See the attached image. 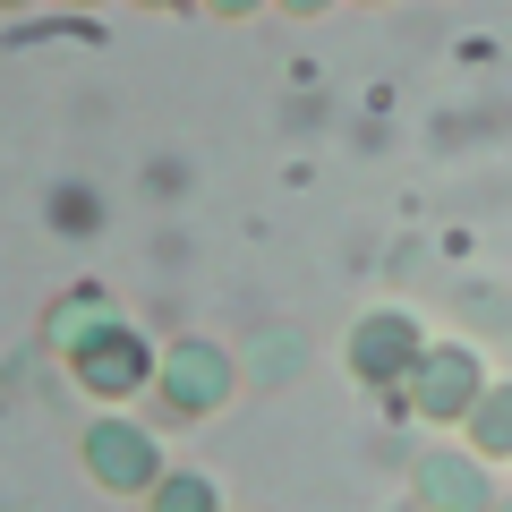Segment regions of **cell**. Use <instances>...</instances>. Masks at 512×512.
<instances>
[{"instance_id": "obj_1", "label": "cell", "mask_w": 512, "mask_h": 512, "mask_svg": "<svg viewBox=\"0 0 512 512\" xmlns=\"http://www.w3.org/2000/svg\"><path fill=\"white\" fill-rule=\"evenodd\" d=\"M77 461H86V478L103 495H137L146 504L154 487H163V444H154V427H137L128 410H94L86 427H77Z\"/></svg>"}, {"instance_id": "obj_2", "label": "cell", "mask_w": 512, "mask_h": 512, "mask_svg": "<svg viewBox=\"0 0 512 512\" xmlns=\"http://www.w3.org/2000/svg\"><path fill=\"white\" fill-rule=\"evenodd\" d=\"M231 393H239V350L205 342V333L163 342V376H154V402H163V419L197 427V419H214V410H231Z\"/></svg>"}, {"instance_id": "obj_3", "label": "cell", "mask_w": 512, "mask_h": 512, "mask_svg": "<svg viewBox=\"0 0 512 512\" xmlns=\"http://www.w3.org/2000/svg\"><path fill=\"white\" fill-rule=\"evenodd\" d=\"M154 376H163V350L146 342V325H128V316L103 325L86 350H69V384L103 410H128L137 393H154Z\"/></svg>"}, {"instance_id": "obj_4", "label": "cell", "mask_w": 512, "mask_h": 512, "mask_svg": "<svg viewBox=\"0 0 512 512\" xmlns=\"http://www.w3.org/2000/svg\"><path fill=\"white\" fill-rule=\"evenodd\" d=\"M487 384H495V376H487V359H478L470 342H427L402 393H410V410H419L427 427H461V419L478 410V393H487Z\"/></svg>"}, {"instance_id": "obj_5", "label": "cell", "mask_w": 512, "mask_h": 512, "mask_svg": "<svg viewBox=\"0 0 512 512\" xmlns=\"http://www.w3.org/2000/svg\"><path fill=\"white\" fill-rule=\"evenodd\" d=\"M419 350H427V333H419V316H410V308H367L359 325H350L342 359H350V376H359V384L402 393L410 367H419Z\"/></svg>"}, {"instance_id": "obj_6", "label": "cell", "mask_w": 512, "mask_h": 512, "mask_svg": "<svg viewBox=\"0 0 512 512\" xmlns=\"http://www.w3.org/2000/svg\"><path fill=\"white\" fill-rule=\"evenodd\" d=\"M410 487H419V512H495V461H478L470 444H436V453H419V470H410Z\"/></svg>"}, {"instance_id": "obj_7", "label": "cell", "mask_w": 512, "mask_h": 512, "mask_svg": "<svg viewBox=\"0 0 512 512\" xmlns=\"http://www.w3.org/2000/svg\"><path fill=\"white\" fill-rule=\"evenodd\" d=\"M103 325H120V308H111V299L94 291V282H86V291H60L52 308H43V342H52L60 359H69V350H86Z\"/></svg>"}, {"instance_id": "obj_8", "label": "cell", "mask_w": 512, "mask_h": 512, "mask_svg": "<svg viewBox=\"0 0 512 512\" xmlns=\"http://www.w3.org/2000/svg\"><path fill=\"white\" fill-rule=\"evenodd\" d=\"M461 436H470L478 461H512V376H495L487 393H478V410L461 419Z\"/></svg>"}, {"instance_id": "obj_9", "label": "cell", "mask_w": 512, "mask_h": 512, "mask_svg": "<svg viewBox=\"0 0 512 512\" xmlns=\"http://www.w3.org/2000/svg\"><path fill=\"white\" fill-rule=\"evenodd\" d=\"M146 512H222V487H214L205 470H180V461H171L163 487L146 495Z\"/></svg>"}, {"instance_id": "obj_10", "label": "cell", "mask_w": 512, "mask_h": 512, "mask_svg": "<svg viewBox=\"0 0 512 512\" xmlns=\"http://www.w3.org/2000/svg\"><path fill=\"white\" fill-rule=\"evenodd\" d=\"M299 359H308L299 333H274V325H265V333L248 342V367H256V376H299Z\"/></svg>"}, {"instance_id": "obj_11", "label": "cell", "mask_w": 512, "mask_h": 512, "mask_svg": "<svg viewBox=\"0 0 512 512\" xmlns=\"http://www.w3.org/2000/svg\"><path fill=\"white\" fill-rule=\"evenodd\" d=\"M205 18H256V9H265V0H197Z\"/></svg>"}, {"instance_id": "obj_12", "label": "cell", "mask_w": 512, "mask_h": 512, "mask_svg": "<svg viewBox=\"0 0 512 512\" xmlns=\"http://www.w3.org/2000/svg\"><path fill=\"white\" fill-rule=\"evenodd\" d=\"M274 9H291V18H325L333 0H274Z\"/></svg>"}, {"instance_id": "obj_13", "label": "cell", "mask_w": 512, "mask_h": 512, "mask_svg": "<svg viewBox=\"0 0 512 512\" xmlns=\"http://www.w3.org/2000/svg\"><path fill=\"white\" fill-rule=\"evenodd\" d=\"M137 9H197V0H137Z\"/></svg>"}, {"instance_id": "obj_14", "label": "cell", "mask_w": 512, "mask_h": 512, "mask_svg": "<svg viewBox=\"0 0 512 512\" xmlns=\"http://www.w3.org/2000/svg\"><path fill=\"white\" fill-rule=\"evenodd\" d=\"M495 512H512V495H495Z\"/></svg>"}, {"instance_id": "obj_15", "label": "cell", "mask_w": 512, "mask_h": 512, "mask_svg": "<svg viewBox=\"0 0 512 512\" xmlns=\"http://www.w3.org/2000/svg\"><path fill=\"white\" fill-rule=\"evenodd\" d=\"M0 9H26V0H0Z\"/></svg>"}, {"instance_id": "obj_16", "label": "cell", "mask_w": 512, "mask_h": 512, "mask_svg": "<svg viewBox=\"0 0 512 512\" xmlns=\"http://www.w3.org/2000/svg\"><path fill=\"white\" fill-rule=\"evenodd\" d=\"M69 9H94V0H69Z\"/></svg>"}, {"instance_id": "obj_17", "label": "cell", "mask_w": 512, "mask_h": 512, "mask_svg": "<svg viewBox=\"0 0 512 512\" xmlns=\"http://www.w3.org/2000/svg\"><path fill=\"white\" fill-rule=\"evenodd\" d=\"M359 9H384V0H359Z\"/></svg>"}]
</instances>
